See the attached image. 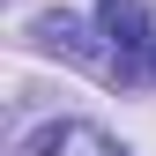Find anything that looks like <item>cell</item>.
Segmentation results:
<instances>
[{
	"mask_svg": "<svg viewBox=\"0 0 156 156\" xmlns=\"http://www.w3.org/2000/svg\"><path fill=\"white\" fill-rule=\"evenodd\" d=\"M97 37H104V60L119 82L141 74V52H156L149 37V0H97Z\"/></svg>",
	"mask_w": 156,
	"mask_h": 156,
	"instance_id": "cell-1",
	"label": "cell"
},
{
	"mask_svg": "<svg viewBox=\"0 0 156 156\" xmlns=\"http://www.w3.org/2000/svg\"><path fill=\"white\" fill-rule=\"evenodd\" d=\"M15 156H134V149H119L104 126H89V119H52V126H37Z\"/></svg>",
	"mask_w": 156,
	"mask_h": 156,
	"instance_id": "cell-2",
	"label": "cell"
},
{
	"mask_svg": "<svg viewBox=\"0 0 156 156\" xmlns=\"http://www.w3.org/2000/svg\"><path fill=\"white\" fill-rule=\"evenodd\" d=\"M149 67H156V52H149Z\"/></svg>",
	"mask_w": 156,
	"mask_h": 156,
	"instance_id": "cell-3",
	"label": "cell"
}]
</instances>
